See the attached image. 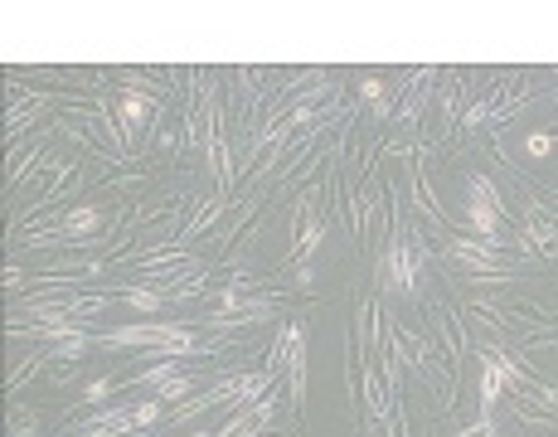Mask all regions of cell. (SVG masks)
<instances>
[{
    "mask_svg": "<svg viewBox=\"0 0 558 437\" xmlns=\"http://www.w3.org/2000/svg\"><path fill=\"white\" fill-rule=\"evenodd\" d=\"M360 98L370 102V108H374L379 117H388V88H384L379 78H364V83H360Z\"/></svg>",
    "mask_w": 558,
    "mask_h": 437,
    "instance_id": "cell-17",
    "label": "cell"
},
{
    "mask_svg": "<svg viewBox=\"0 0 558 437\" xmlns=\"http://www.w3.org/2000/svg\"><path fill=\"white\" fill-rule=\"evenodd\" d=\"M98 223H102L98 209H92V205H78V209H68V214H64L58 233H64V239H78V233H98Z\"/></svg>",
    "mask_w": 558,
    "mask_h": 437,
    "instance_id": "cell-12",
    "label": "cell"
},
{
    "mask_svg": "<svg viewBox=\"0 0 558 437\" xmlns=\"http://www.w3.org/2000/svg\"><path fill=\"white\" fill-rule=\"evenodd\" d=\"M151 423H161V398H141L132 408H107L92 423H83L78 437H132L141 428H151Z\"/></svg>",
    "mask_w": 558,
    "mask_h": 437,
    "instance_id": "cell-2",
    "label": "cell"
},
{
    "mask_svg": "<svg viewBox=\"0 0 558 437\" xmlns=\"http://www.w3.org/2000/svg\"><path fill=\"white\" fill-rule=\"evenodd\" d=\"M267 384H272V374H233V380H223V384H214L205 398H189L185 408H175V418H189V413H199V408H219V404H257V398L267 394Z\"/></svg>",
    "mask_w": 558,
    "mask_h": 437,
    "instance_id": "cell-3",
    "label": "cell"
},
{
    "mask_svg": "<svg viewBox=\"0 0 558 437\" xmlns=\"http://www.w3.org/2000/svg\"><path fill=\"white\" fill-rule=\"evenodd\" d=\"M457 437H495V418H491V413H481V423H471V428L457 433Z\"/></svg>",
    "mask_w": 558,
    "mask_h": 437,
    "instance_id": "cell-20",
    "label": "cell"
},
{
    "mask_svg": "<svg viewBox=\"0 0 558 437\" xmlns=\"http://www.w3.org/2000/svg\"><path fill=\"white\" fill-rule=\"evenodd\" d=\"M117 117H122L126 132L146 127V117H151V98H146V92H122V102H117Z\"/></svg>",
    "mask_w": 558,
    "mask_h": 437,
    "instance_id": "cell-11",
    "label": "cell"
},
{
    "mask_svg": "<svg viewBox=\"0 0 558 437\" xmlns=\"http://www.w3.org/2000/svg\"><path fill=\"white\" fill-rule=\"evenodd\" d=\"M272 423V398H257V404H248L243 413H233L229 428H219L214 437H257Z\"/></svg>",
    "mask_w": 558,
    "mask_h": 437,
    "instance_id": "cell-9",
    "label": "cell"
},
{
    "mask_svg": "<svg viewBox=\"0 0 558 437\" xmlns=\"http://www.w3.org/2000/svg\"><path fill=\"white\" fill-rule=\"evenodd\" d=\"M452 258L471 273H501V258H495V243H466V239H452Z\"/></svg>",
    "mask_w": 558,
    "mask_h": 437,
    "instance_id": "cell-10",
    "label": "cell"
},
{
    "mask_svg": "<svg viewBox=\"0 0 558 437\" xmlns=\"http://www.w3.org/2000/svg\"><path fill=\"white\" fill-rule=\"evenodd\" d=\"M102 345L122 350V345H156L161 355H189L195 350V336L185 326H170V321H156V326H117L102 336Z\"/></svg>",
    "mask_w": 558,
    "mask_h": 437,
    "instance_id": "cell-1",
    "label": "cell"
},
{
    "mask_svg": "<svg viewBox=\"0 0 558 437\" xmlns=\"http://www.w3.org/2000/svg\"><path fill=\"white\" fill-rule=\"evenodd\" d=\"M189 389H195V380H189V374H175V380L161 384V398H185Z\"/></svg>",
    "mask_w": 558,
    "mask_h": 437,
    "instance_id": "cell-18",
    "label": "cell"
},
{
    "mask_svg": "<svg viewBox=\"0 0 558 437\" xmlns=\"http://www.w3.org/2000/svg\"><path fill=\"white\" fill-rule=\"evenodd\" d=\"M277 355H282V364H287L292 398H301V394H306V330H301V326H287V330H282Z\"/></svg>",
    "mask_w": 558,
    "mask_h": 437,
    "instance_id": "cell-7",
    "label": "cell"
},
{
    "mask_svg": "<svg viewBox=\"0 0 558 437\" xmlns=\"http://www.w3.org/2000/svg\"><path fill=\"white\" fill-rule=\"evenodd\" d=\"M505 384H519V364L505 360L501 350H491V355H481V413L495 408V398H501Z\"/></svg>",
    "mask_w": 558,
    "mask_h": 437,
    "instance_id": "cell-5",
    "label": "cell"
},
{
    "mask_svg": "<svg viewBox=\"0 0 558 437\" xmlns=\"http://www.w3.org/2000/svg\"><path fill=\"white\" fill-rule=\"evenodd\" d=\"M112 389H117L112 380H98V384H88V404H102V398L112 394Z\"/></svg>",
    "mask_w": 558,
    "mask_h": 437,
    "instance_id": "cell-21",
    "label": "cell"
},
{
    "mask_svg": "<svg viewBox=\"0 0 558 437\" xmlns=\"http://www.w3.org/2000/svg\"><path fill=\"white\" fill-rule=\"evenodd\" d=\"M413 273H418L413 243H388L384 263H379V282H384L388 292H413Z\"/></svg>",
    "mask_w": 558,
    "mask_h": 437,
    "instance_id": "cell-6",
    "label": "cell"
},
{
    "mask_svg": "<svg viewBox=\"0 0 558 437\" xmlns=\"http://www.w3.org/2000/svg\"><path fill=\"white\" fill-rule=\"evenodd\" d=\"M122 302L136 306V311H161V306H165V297H161V292H151V287H126Z\"/></svg>",
    "mask_w": 558,
    "mask_h": 437,
    "instance_id": "cell-16",
    "label": "cell"
},
{
    "mask_svg": "<svg viewBox=\"0 0 558 437\" xmlns=\"http://www.w3.org/2000/svg\"><path fill=\"white\" fill-rule=\"evenodd\" d=\"M525 151H529L534 161H544V156H549V151H554V136H549V132H534V136L525 141Z\"/></svg>",
    "mask_w": 558,
    "mask_h": 437,
    "instance_id": "cell-19",
    "label": "cell"
},
{
    "mask_svg": "<svg viewBox=\"0 0 558 437\" xmlns=\"http://www.w3.org/2000/svg\"><path fill=\"white\" fill-rule=\"evenodd\" d=\"M529 243H539L544 253H558V229L544 219V209H529Z\"/></svg>",
    "mask_w": 558,
    "mask_h": 437,
    "instance_id": "cell-13",
    "label": "cell"
},
{
    "mask_svg": "<svg viewBox=\"0 0 558 437\" xmlns=\"http://www.w3.org/2000/svg\"><path fill=\"white\" fill-rule=\"evenodd\" d=\"M471 223H476L481 243H491L501 233V195H495V185L485 175L471 180Z\"/></svg>",
    "mask_w": 558,
    "mask_h": 437,
    "instance_id": "cell-4",
    "label": "cell"
},
{
    "mask_svg": "<svg viewBox=\"0 0 558 437\" xmlns=\"http://www.w3.org/2000/svg\"><path fill=\"white\" fill-rule=\"evenodd\" d=\"M83 350H88V330H68V336H58L54 340V360H78L83 355Z\"/></svg>",
    "mask_w": 558,
    "mask_h": 437,
    "instance_id": "cell-15",
    "label": "cell"
},
{
    "mask_svg": "<svg viewBox=\"0 0 558 437\" xmlns=\"http://www.w3.org/2000/svg\"><path fill=\"white\" fill-rule=\"evenodd\" d=\"M320 239H326V223H320L316 214H306V229H301V243L292 248V258H311L316 248H320Z\"/></svg>",
    "mask_w": 558,
    "mask_h": 437,
    "instance_id": "cell-14",
    "label": "cell"
},
{
    "mask_svg": "<svg viewBox=\"0 0 558 437\" xmlns=\"http://www.w3.org/2000/svg\"><path fill=\"white\" fill-rule=\"evenodd\" d=\"M219 316H223V326H239V321H267L272 316V306L267 302H248L239 287H229V292H219Z\"/></svg>",
    "mask_w": 558,
    "mask_h": 437,
    "instance_id": "cell-8",
    "label": "cell"
}]
</instances>
